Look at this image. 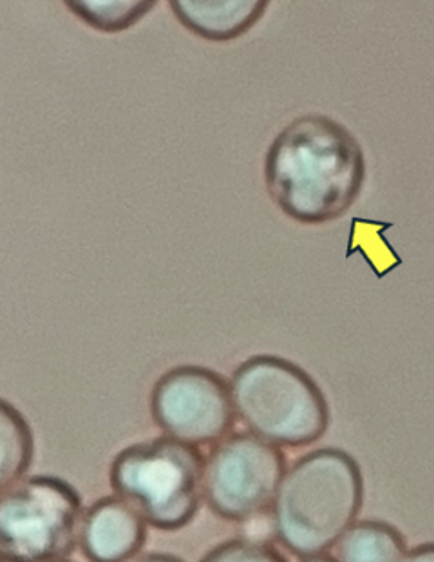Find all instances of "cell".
<instances>
[{"label": "cell", "mask_w": 434, "mask_h": 562, "mask_svg": "<svg viewBox=\"0 0 434 562\" xmlns=\"http://www.w3.org/2000/svg\"><path fill=\"white\" fill-rule=\"evenodd\" d=\"M266 192L300 225H326L345 216L367 179L364 148L345 124L326 114L288 123L265 155Z\"/></svg>", "instance_id": "6da1fadb"}, {"label": "cell", "mask_w": 434, "mask_h": 562, "mask_svg": "<svg viewBox=\"0 0 434 562\" xmlns=\"http://www.w3.org/2000/svg\"><path fill=\"white\" fill-rule=\"evenodd\" d=\"M365 481L346 450L322 447L288 469L275 496L278 542L302 561H334L338 540L364 508Z\"/></svg>", "instance_id": "7a4b0ae2"}, {"label": "cell", "mask_w": 434, "mask_h": 562, "mask_svg": "<svg viewBox=\"0 0 434 562\" xmlns=\"http://www.w3.org/2000/svg\"><path fill=\"white\" fill-rule=\"evenodd\" d=\"M231 391L238 418L275 446L309 447L330 430L324 391L293 360L270 353L250 357L232 372Z\"/></svg>", "instance_id": "3957f363"}, {"label": "cell", "mask_w": 434, "mask_h": 562, "mask_svg": "<svg viewBox=\"0 0 434 562\" xmlns=\"http://www.w3.org/2000/svg\"><path fill=\"white\" fill-rule=\"evenodd\" d=\"M206 461L197 446L165 435L119 450L111 462L108 483L150 527L180 532L203 505Z\"/></svg>", "instance_id": "277c9868"}, {"label": "cell", "mask_w": 434, "mask_h": 562, "mask_svg": "<svg viewBox=\"0 0 434 562\" xmlns=\"http://www.w3.org/2000/svg\"><path fill=\"white\" fill-rule=\"evenodd\" d=\"M83 498L53 474L23 477L0 496V555L18 562L68 561L79 543Z\"/></svg>", "instance_id": "5b68a950"}, {"label": "cell", "mask_w": 434, "mask_h": 562, "mask_svg": "<svg viewBox=\"0 0 434 562\" xmlns=\"http://www.w3.org/2000/svg\"><path fill=\"white\" fill-rule=\"evenodd\" d=\"M285 474L287 458L281 446L253 431H238L210 450L204 499L216 517L240 524L272 508Z\"/></svg>", "instance_id": "8992f818"}, {"label": "cell", "mask_w": 434, "mask_h": 562, "mask_svg": "<svg viewBox=\"0 0 434 562\" xmlns=\"http://www.w3.org/2000/svg\"><path fill=\"white\" fill-rule=\"evenodd\" d=\"M150 413L163 434L192 443L216 446L237 422L228 379L204 366H175L157 379Z\"/></svg>", "instance_id": "52a82bcc"}, {"label": "cell", "mask_w": 434, "mask_h": 562, "mask_svg": "<svg viewBox=\"0 0 434 562\" xmlns=\"http://www.w3.org/2000/svg\"><path fill=\"white\" fill-rule=\"evenodd\" d=\"M147 540L148 521L123 496H102L83 514L79 546L89 561H132Z\"/></svg>", "instance_id": "ba28073f"}, {"label": "cell", "mask_w": 434, "mask_h": 562, "mask_svg": "<svg viewBox=\"0 0 434 562\" xmlns=\"http://www.w3.org/2000/svg\"><path fill=\"white\" fill-rule=\"evenodd\" d=\"M272 0H169L185 30L210 43H229L263 20Z\"/></svg>", "instance_id": "9c48e42d"}, {"label": "cell", "mask_w": 434, "mask_h": 562, "mask_svg": "<svg viewBox=\"0 0 434 562\" xmlns=\"http://www.w3.org/2000/svg\"><path fill=\"white\" fill-rule=\"evenodd\" d=\"M401 530L382 520H356L334 546V561L399 562L408 555Z\"/></svg>", "instance_id": "30bf717a"}, {"label": "cell", "mask_w": 434, "mask_h": 562, "mask_svg": "<svg viewBox=\"0 0 434 562\" xmlns=\"http://www.w3.org/2000/svg\"><path fill=\"white\" fill-rule=\"evenodd\" d=\"M34 461V434L14 405L0 403V490L26 477Z\"/></svg>", "instance_id": "8fae6325"}, {"label": "cell", "mask_w": 434, "mask_h": 562, "mask_svg": "<svg viewBox=\"0 0 434 562\" xmlns=\"http://www.w3.org/2000/svg\"><path fill=\"white\" fill-rule=\"evenodd\" d=\"M65 8L92 30L117 34L145 20L158 0H64Z\"/></svg>", "instance_id": "7c38bea8"}, {"label": "cell", "mask_w": 434, "mask_h": 562, "mask_svg": "<svg viewBox=\"0 0 434 562\" xmlns=\"http://www.w3.org/2000/svg\"><path fill=\"white\" fill-rule=\"evenodd\" d=\"M206 562H285L287 559L277 551L274 543L253 542L238 537L219 543L204 555Z\"/></svg>", "instance_id": "4fadbf2b"}, {"label": "cell", "mask_w": 434, "mask_h": 562, "mask_svg": "<svg viewBox=\"0 0 434 562\" xmlns=\"http://www.w3.org/2000/svg\"><path fill=\"white\" fill-rule=\"evenodd\" d=\"M240 537L253 540V542L274 543L278 540L277 521H275L274 508L253 514L240 521Z\"/></svg>", "instance_id": "5bb4252c"}, {"label": "cell", "mask_w": 434, "mask_h": 562, "mask_svg": "<svg viewBox=\"0 0 434 562\" xmlns=\"http://www.w3.org/2000/svg\"><path fill=\"white\" fill-rule=\"evenodd\" d=\"M406 561L434 562V542L421 543L406 555Z\"/></svg>", "instance_id": "9a60e30c"}]
</instances>
